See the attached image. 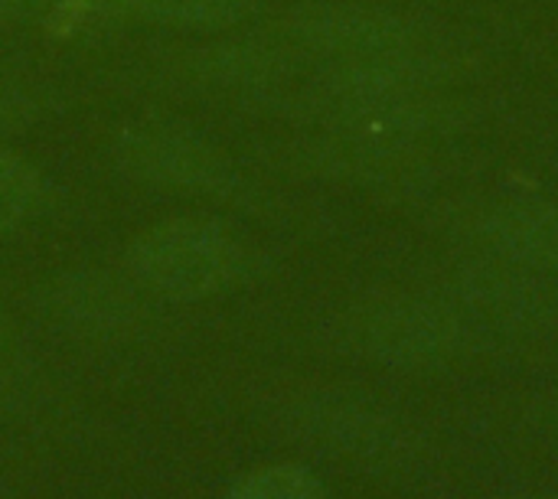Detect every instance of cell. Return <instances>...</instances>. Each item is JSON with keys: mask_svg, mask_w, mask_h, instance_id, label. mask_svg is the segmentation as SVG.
Wrapping results in <instances>:
<instances>
[{"mask_svg": "<svg viewBox=\"0 0 558 499\" xmlns=\"http://www.w3.org/2000/svg\"><path fill=\"white\" fill-rule=\"evenodd\" d=\"M307 62L298 59L284 42L271 33L213 39L203 46H190L167 59L163 72L190 88L203 92H226V95H248L268 101L271 95L284 92V85L304 69Z\"/></svg>", "mask_w": 558, "mask_h": 499, "instance_id": "277c9868", "label": "cell"}, {"mask_svg": "<svg viewBox=\"0 0 558 499\" xmlns=\"http://www.w3.org/2000/svg\"><path fill=\"white\" fill-rule=\"evenodd\" d=\"M43 199V173L16 150L0 144V235L23 226Z\"/></svg>", "mask_w": 558, "mask_h": 499, "instance_id": "9c48e42d", "label": "cell"}, {"mask_svg": "<svg viewBox=\"0 0 558 499\" xmlns=\"http://www.w3.org/2000/svg\"><path fill=\"white\" fill-rule=\"evenodd\" d=\"M111 160L134 183L209 196L222 203H248L255 196L252 183L235 170V163L209 141L167 124H134L114 137Z\"/></svg>", "mask_w": 558, "mask_h": 499, "instance_id": "3957f363", "label": "cell"}, {"mask_svg": "<svg viewBox=\"0 0 558 499\" xmlns=\"http://www.w3.org/2000/svg\"><path fill=\"white\" fill-rule=\"evenodd\" d=\"M3 340H7V324H3V314H0V350H3Z\"/></svg>", "mask_w": 558, "mask_h": 499, "instance_id": "5bb4252c", "label": "cell"}, {"mask_svg": "<svg viewBox=\"0 0 558 499\" xmlns=\"http://www.w3.org/2000/svg\"><path fill=\"white\" fill-rule=\"evenodd\" d=\"M284 160L307 177L337 180L376 193H415L428 177V163L422 160L418 147L327 131L291 144Z\"/></svg>", "mask_w": 558, "mask_h": 499, "instance_id": "5b68a950", "label": "cell"}, {"mask_svg": "<svg viewBox=\"0 0 558 499\" xmlns=\"http://www.w3.org/2000/svg\"><path fill=\"white\" fill-rule=\"evenodd\" d=\"M134 0H85V13L95 20H128Z\"/></svg>", "mask_w": 558, "mask_h": 499, "instance_id": "4fadbf2b", "label": "cell"}, {"mask_svg": "<svg viewBox=\"0 0 558 499\" xmlns=\"http://www.w3.org/2000/svg\"><path fill=\"white\" fill-rule=\"evenodd\" d=\"M255 0H134L128 20L193 29V33H226L248 16H255Z\"/></svg>", "mask_w": 558, "mask_h": 499, "instance_id": "ba28073f", "label": "cell"}, {"mask_svg": "<svg viewBox=\"0 0 558 499\" xmlns=\"http://www.w3.org/2000/svg\"><path fill=\"white\" fill-rule=\"evenodd\" d=\"M49 108L52 105H49V98L39 88L0 78V137L29 127L33 121L46 118Z\"/></svg>", "mask_w": 558, "mask_h": 499, "instance_id": "8fae6325", "label": "cell"}, {"mask_svg": "<svg viewBox=\"0 0 558 499\" xmlns=\"http://www.w3.org/2000/svg\"><path fill=\"white\" fill-rule=\"evenodd\" d=\"M229 499H324L320 484L301 467H268L245 477Z\"/></svg>", "mask_w": 558, "mask_h": 499, "instance_id": "30bf717a", "label": "cell"}, {"mask_svg": "<svg viewBox=\"0 0 558 499\" xmlns=\"http://www.w3.org/2000/svg\"><path fill=\"white\" fill-rule=\"evenodd\" d=\"M278 42H284L298 59L307 65L317 62H350V59H369L418 46L445 42L441 36H432V26L386 10V7H366V3H347V0H320V3H301L265 26Z\"/></svg>", "mask_w": 558, "mask_h": 499, "instance_id": "6da1fadb", "label": "cell"}, {"mask_svg": "<svg viewBox=\"0 0 558 499\" xmlns=\"http://www.w3.org/2000/svg\"><path fill=\"white\" fill-rule=\"evenodd\" d=\"M128 265L150 291L177 301H199L239 278L245 248L213 219L177 216L144 229L128 248Z\"/></svg>", "mask_w": 558, "mask_h": 499, "instance_id": "7a4b0ae2", "label": "cell"}, {"mask_svg": "<svg viewBox=\"0 0 558 499\" xmlns=\"http://www.w3.org/2000/svg\"><path fill=\"white\" fill-rule=\"evenodd\" d=\"M69 0H0V23H46Z\"/></svg>", "mask_w": 558, "mask_h": 499, "instance_id": "7c38bea8", "label": "cell"}, {"mask_svg": "<svg viewBox=\"0 0 558 499\" xmlns=\"http://www.w3.org/2000/svg\"><path fill=\"white\" fill-rule=\"evenodd\" d=\"M350 337L360 353L389 366H432L451 356L461 343V327L441 307L392 297L353 314Z\"/></svg>", "mask_w": 558, "mask_h": 499, "instance_id": "8992f818", "label": "cell"}, {"mask_svg": "<svg viewBox=\"0 0 558 499\" xmlns=\"http://www.w3.org/2000/svg\"><path fill=\"white\" fill-rule=\"evenodd\" d=\"M474 239L504 265L558 271V206L536 196L484 203L471 216Z\"/></svg>", "mask_w": 558, "mask_h": 499, "instance_id": "52a82bcc", "label": "cell"}]
</instances>
